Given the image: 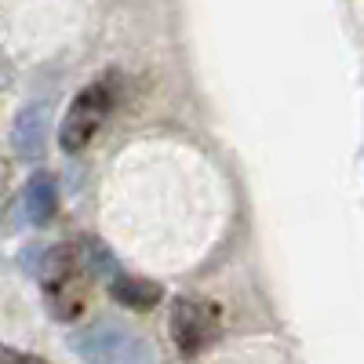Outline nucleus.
Returning a JSON list of instances; mask_svg holds the SVG:
<instances>
[{
  "mask_svg": "<svg viewBox=\"0 0 364 364\" xmlns=\"http://www.w3.org/2000/svg\"><path fill=\"white\" fill-rule=\"evenodd\" d=\"M113 102H117V80L113 77H102L95 84H87L70 102L66 120H63V128H58V142H63L66 154H80L84 146H91V139H95L99 128H102V120L109 117Z\"/></svg>",
  "mask_w": 364,
  "mask_h": 364,
  "instance_id": "f257e3e1",
  "label": "nucleus"
},
{
  "mask_svg": "<svg viewBox=\"0 0 364 364\" xmlns=\"http://www.w3.org/2000/svg\"><path fill=\"white\" fill-rule=\"evenodd\" d=\"M219 336H223L219 306H211V302H204V299H178L175 302V310H171V339L186 357L208 350Z\"/></svg>",
  "mask_w": 364,
  "mask_h": 364,
  "instance_id": "f03ea898",
  "label": "nucleus"
},
{
  "mask_svg": "<svg viewBox=\"0 0 364 364\" xmlns=\"http://www.w3.org/2000/svg\"><path fill=\"white\" fill-rule=\"evenodd\" d=\"M48 302H51L55 317H63V321H80L87 310V281H84V273L70 252H63L58 262L51 266Z\"/></svg>",
  "mask_w": 364,
  "mask_h": 364,
  "instance_id": "7ed1b4c3",
  "label": "nucleus"
},
{
  "mask_svg": "<svg viewBox=\"0 0 364 364\" xmlns=\"http://www.w3.org/2000/svg\"><path fill=\"white\" fill-rule=\"evenodd\" d=\"M161 284L157 281H146V277H120L113 281V299L124 302L132 310H154L161 302Z\"/></svg>",
  "mask_w": 364,
  "mask_h": 364,
  "instance_id": "20e7f679",
  "label": "nucleus"
},
{
  "mask_svg": "<svg viewBox=\"0 0 364 364\" xmlns=\"http://www.w3.org/2000/svg\"><path fill=\"white\" fill-rule=\"evenodd\" d=\"M4 364H48V360L37 357V353H22V350L8 346V350H4Z\"/></svg>",
  "mask_w": 364,
  "mask_h": 364,
  "instance_id": "39448f33",
  "label": "nucleus"
}]
</instances>
